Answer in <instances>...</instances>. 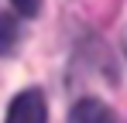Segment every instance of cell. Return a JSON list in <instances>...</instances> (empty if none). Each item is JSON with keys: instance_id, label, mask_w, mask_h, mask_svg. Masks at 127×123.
<instances>
[{"instance_id": "4", "label": "cell", "mask_w": 127, "mask_h": 123, "mask_svg": "<svg viewBox=\"0 0 127 123\" xmlns=\"http://www.w3.org/2000/svg\"><path fill=\"white\" fill-rule=\"evenodd\" d=\"M10 3H14V10L24 14V17H34V14L41 10V0H10Z\"/></svg>"}, {"instance_id": "2", "label": "cell", "mask_w": 127, "mask_h": 123, "mask_svg": "<svg viewBox=\"0 0 127 123\" xmlns=\"http://www.w3.org/2000/svg\"><path fill=\"white\" fill-rule=\"evenodd\" d=\"M69 123H120V116H117L106 102L93 99V96H86V99H79L76 106H72Z\"/></svg>"}, {"instance_id": "1", "label": "cell", "mask_w": 127, "mask_h": 123, "mask_svg": "<svg viewBox=\"0 0 127 123\" xmlns=\"http://www.w3.org/2000/svg\"><path fill=\"white\" fill-rule=\"evenodd\" d=\"M7 123H48V106L38 89H24L7 109Z\"/></svg>"}, {"instance_id": "3", "label": "cell", "mask_w": 127, "mask_h": 123, "mask_svg": "<svg viewBox=\"0 0 127 123\" xmlns=\"http://www.w3.org/2000/svg\"><path fill=\"white\" fill-rule=\"evenodd\" d=\"M17 38H21L17 17L14 14H0V55H10L17 48Z\"/></svg>"}]
</instances>
